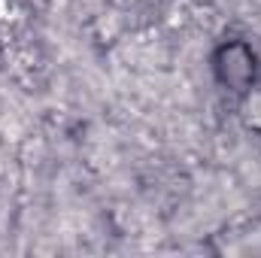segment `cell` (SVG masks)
<instances>
[{
	"label": "cell",
	"mask_w": 261,
	"mask_h": 258,
	"mask_svg": "<svg viewBox=\"0 0 261 258\" xmlns=\"http://www.w3.org/2000/svg\"><path fill=\"white\" fill-rule=\"evenodd\" d=\"M258 73V58L246 40H225L213 52V76L228 91H249Z\"/></svg>",
	"instance_id": "obj_1"
}]
</instances>
